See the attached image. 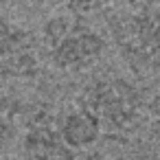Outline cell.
<instances>
[{"label":"cell","instance_id":"3957f363","mask_svg":"<svg viewBox=\"0 0 160 160\" xmlns=\"http://www.w3.org/2000/svg\"><path fill=\"white\" fill-rule=\"evenodd\" d=\"M112 40L127 64L149 68L160 64V9H129L108 20Z\"/></svg>","mask_w":160,"mask_h":160},{"label":"cell","instance_id":"30bf717a","mask_svg":"<svg viewBox=\"0 0 160 160\" xmlns=\"http://www.w3.org/2000/svg\"><path fill=\"white\" fill-rule=\"evenodd\" d=\"M123 2L129 9H151V7H156L158 0H123Z\"/></svg>","mask_w":160,"mask_h":160},{"label":"cell","instance_id":"7c38bea8","mask_svg":"<svg viewBox=\"0 0 160 160\" xmlns=\"http://www.w3.org/2000/svg\"><path fill=\"white\" fill-rule=\"evenodd\" d=\"M0 160H20V158H11V156H2V153H0Z\"/></svg>","mask_w":160,"mask_h":160},{"label":"cell","instance_id":"8992f818","mask_svg":"<svg viewBox=\"0 0 160 160\" xmlns=\"http://www.w3.org/2000/svg\"><path fill=\"white\" fill-rule=\"evenodd\" d=\"M57 127L75 153L90 151L105 134L101 121L79 103H72L68 110L57 114Z\"/></svg>","mask_w":160,"mask_h":160},{"label":"cell","instance_id":"5b68a950","mask_svg":"<svg viewBox=\"0 0 160 160\" xmlns=\"http://www.w3.org/2000/svg\"><path fill=\"white\" fill-rule=\"evenodd\" d=\"M20 145L27 160H77L79 156L66 145L57 127V114L42 105L24 121Z\"/></svg>","mask_w":160,"mask_h":160},{"label":"cell","instance_id":"ba28073f","mask_svg":"<svg viewBox=\"0 0 160 160\" xmlns=\"http://www.w3.org/2000/svg\"><path fill=\"white\" fill-rule=\"evenodd\" d=\"M55 2L62 7V11H68V13L79 16V18H86L90 13L105 11L112 5V0H55Z\"/></svg>","mask_w":160,"mask_h":160},{"label":"cell","instance_id":"52a82bcc","mask_svg":"<svg viewBox=\"0 0 160 160\" xmlns=\"http://www.w3.org/2000/svg\"><path fill=\"white\" fill-rule=\"evenodd\" d=\"M20 121H22L20 101L0 92V151L11 145L13 136L20 129Z\"/></svg>","mask_w":160,"mask_h":160},{"label":"cell","instance_id":"9c48e42d","mask_svg":"<svg viewBox=\"0 0 160 160\" xmlns=\"http://www.w3.org/2000/svg\"><path fill=\"white\" fill-rule=\"evenodd\" d=\"M147 125L151 136L160 140V86L153 90L151 97H147Z\"/></svg>","mask_w":160,"mask_h":160},{"label":"cell","instance_id":"277c9868","mask_svg":"<svg viewBox=\"0 0 160 160\" xmlns=\"http://www.w3.org/2000/svg\"><path fill=\"white\" fill-rule=\"evenodd\" d=\"M40 75V42L16 20L0 18V81Z\"/></svg>","mask_w":160,"mask_h":160},{"label":"cell","instance_id":"7a4b0ae2","mask_svg":"<svg viewBox=\"0 0 160 160\" xmlns=\"http://www.w3.org/2000/svg\"><path fill=\"white\" fill-rule=\"evenodd\" d=\"M75 103L90 110L114 138L132 136L147 121V97L127 77H99L79 92Z\"/></svg>","mask_w":160,"mask_h":160},{"label":"cell","instance_id":"8fae6325","mask_svg":"<svg viewBox=\"0 0 160 160\" xmlns=\"http://www.w3.org/2000/svg\"><path fill=\"white\" fill-rule=\"evenodd\" d=\"M77 160H110L105 153H101V151H97V149H90V151H83V153H79L77 156Z\"/></svg>","mask_w":160,"mask_h":160},{"label":"cell","instance_id":"6da1fadb","mask_svg":"<svg viewBox=\"0 0 160 160\" xmlns=\"http://www.w3.org/2000/svg\"><path fill=\"white\" fill-rule=\"evenodd\" d=\"M40 44L53 68L64 72H81L99 64L108 51V40L86 22V18L68 11L53 13L44 20Z\"/></svg>","mask_w":160,"mask_h":160}]
</instances>
